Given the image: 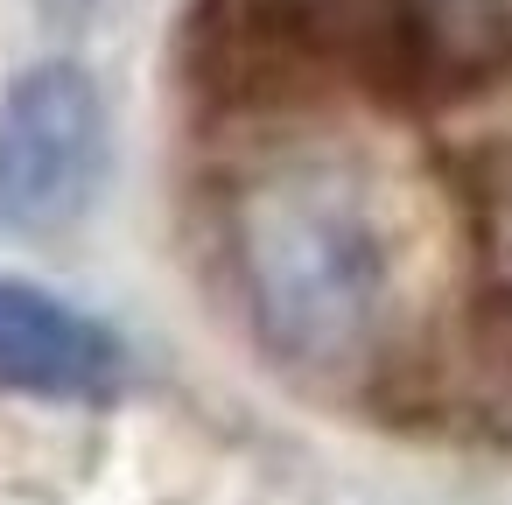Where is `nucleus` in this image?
<instances>
[{
	"instance_id": "f257e3e1",
	"label": "nucleus",
	"mask_w": 512,
	"mask_h": 505,
	"mask_svg": "<svg viewBox=\"0 0 512 505\" xmlns=\"http://www.w3.org/2000/svg\"><path fill=\"white\" fill-rule=\"evenodd\" d=\"M232 267L260 337L302 372H351L393 316V253L344 162L288 155L232 197Z\"/></svg>"
},
{
	"instance_id": "7ed1b4c3",
	"label": "nucleus",
	"mask_w": 512,
	"mask_h": 505,
	"mask_svg": "<svg viewBox=\"0 0 512 505\" xmlns=\"http://www.w3.org/2000/svg\"><path fill=\"white\" fill-rule=\"evenodd\" d=\"M0 386L36 400H99L120 386V344L85 309L0 281Z\"/></svg>"
},
{
	"instance_id": "f03ea898",
	"label": "nucleus",
	"mask_w": 512,
	"mask_h": 505,
	"mask_svg": "<svg viewBox=\"0 0 512 505\" xmlns=\"http://www.w3.org/2000/svg\"><path fill=\"white\" fill-rule=\"evenodd\" d=\"M106 169V106L78 64H36L0 99V232H57Z\"/></svg>"
},
{
	"instance_id": "20e7f679",
	"label": "nucleus",
	"mask_w": 512,
	"mask_h": 505,
	"mask_svg": "<svg viewBox=\"0 0 512 505\" xmlns=\"http://www.w3.org/2000/svg\"><path fill=\"white\" fill-rule=\"evenodd\" d=\"M393 57L442 92L512 78V0H379Z\"/></svg>"
},
{
	"instance_id": "39448f33",
	"label": "nucleus",
	"mask_w": 512,
	"mask_h": 505,
	"mask_svg": "<svg viewBox=\"0 0 512 505\" xmlns=\"http://www.w3.org/2000/svg\"><path fill=\"white\" fill-rule=\"evenodd\" d=\"M477 204H484V239H491V260L512 274V148H498L477 176Z\"/></svg>"
}]
</instances>
